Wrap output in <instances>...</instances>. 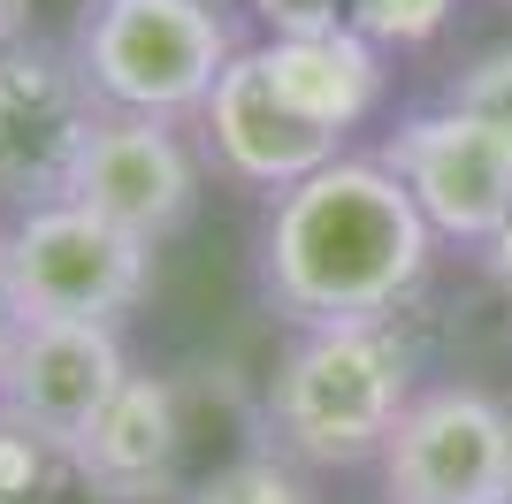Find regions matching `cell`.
<instances>
[{
	"label": "cell",
	"mask_w": 512,
	"mask_h": 504,
	"mask_svg": "<svg viewBox=\"0 0 512 504\" xmlns=\"http://www.w3.org/2000/svg\"><path fill=\"white\" fill-rule=\"evenodd\" d=\"M436 230L375 153H337L306 184L276 191L260 230V298L291 329L398 321L421 291Z\"/></svg>",
	"instance_id": "obj_1"
},
{
	"label": "cell",
	"mask_w": 512,
	"mask_h": 504,
	"mask_svg": "<svg viewBox=\"0 0 512 504\" xmlns=\"http://www.w3.org/2000/svg\"><path fill=\"white\" fill-rule=\"evenodd\" d=\"M413 390H421L413 344L398 336V321L291 329L260 390V420H268V443L291 451L306 474H352L383 459Z\"/></svg>",
	"instance_id": "obj_2"
},
{
	"label": "cell",
	"mask_w": 512,
	"mask_h": 504,
	"mask_svg": "<svg viewBox=\"0 0 512 504\" xmlns=\"http://www.w3.org/2000/svg\"><path fill=\"white\" fill-rule=\"evenodd\" d=\"M69 54L92 77L107 115L184 123L214 100L222 69L245 46L222 0H85Z\"/></svg>",
	"instance_id": "obj_3"
},
{
	"label": "cell",
	"mask_w": 512,
	"mask_h": 504,
	"mask_svg": "<svg viewBox=\"0 0 512 504\" xmlns=\"http://www.w3.org/2000/svg\"><path fill=\"white\" fill-rule=\"evenodd\" d=\"M0 252H8V275H16V298L31 321H107V329H123L153 291V245L100 222L77 199H46V207L8 214Z\"/></svg>",
	"instance_id": "obj_4"
},
{
	"label": "cell",
	"mask_w": 512,
	"mask_h": 504,
	"mask_svg": "<svg viewBox=\"0 0 512 504\" xmlns=\"http://www.w3.org/2000/svg\"><path fill=\"white\" fill-rule=\"evenodd\" d=\"M375 482L383 504H512V405L482 382L413 390Z\"/></svg>",
	"instance_id": "obj_5"
},
{
	"label": "cell",
	"mask_w": 512,
	"mask_h": 504,
	"mask_svg": "<svg viewBox=\"0 0 512 504\" xmlns=\"http://www.w3.org/2000/svg\"><path fill=\"white\" fill-rule=\"evenodd\" d=\"M100 92L77 54L54 39L0 46V207H46L69 199V176L100 130Z\"/></svg>",
	"instance_id": "obj_6"
},
{
	"label": "cell",
	"mask_w": 512,
	"mask_h": 504,
	"mask_svg": "<svg viewBox=\"0 0 512 504\" xmlns=\"http://www.w3.org/2000/svg\"><path fill=\"white\" fill-rule=\"evenodd\" d=\"M375 161L413 191L428 230L451 245H490L512 222V138L467 107H421L383 138Z\"/></svg>",
	"instance_id": "obj_7"
},
{
	"label": "cell",
	"mask_w": 512,
	"mask_h": 504,
	"mask_svg": "<svg viewBox=\"0 0 512 504\" xmlns=\"http://www.w3.org/2000/svg\"><path fill=\"white\" fill-rule=\"evenodd\" d=\"M69 199L146 245H169L199 214V153L161 115H100L85 161L69 176Z\"/></svg>",
	"instance_id": "obj_8"
},
{
	"label": "cell",
	"mask_w": 512,
	"mask_h": 504,
	"mask_svg": "<svg viewBox=\"0 0 512 504\" xmlns=\"http://www.w3.org/2000/svg\"><path fill=\"white\" fill-rule=\"evenodd\" d=\"M199 138H207V161L245 191H291L306 184L314 168H329L344 153V138L329 123H314L276 77L260 62V46H245L222 84H214V100L199 107Z\"/></svg>",
	"instance_id": "obj_9"
},
{
	"label": "cell",
	"mask_w": 512,
	"mask_h": 504,
	"mask_svg": "<svg viewBox=\"0 0 512 504\" xmlns=\"http://www.w3.org/2000/svg\"><path fill=\"white\" fill-rule=\"evenodd\" d=\"M130 375L138 367L123 352V329H107V321H23L8 382H0V413L54 443H77Z\"/></svg>",
	"instance_id": "obj_10"
},
{
	"label": "cell",
	"mask_w": 512,
	"mask_h": 504,
	"mask_svg": "<svg viewBox=\"0 0 512 504\" xmlns=\"http://www.w3.org/2000/svg\"><path fill=\"white\" fill-rule=\"evenodd\" d=\"M184 443H192L184 390L169 375H130L69 451H77L92 504H176L184 497Z\"/></svg>",
	"instance_id": "obj_11"
},
{
	"label": "cell",
	"mask_w": 512,
	"mask_h": 504,
	"mask_svg": "<svg viewBox=\"0 0 512 504\" xmlns=\"http://www.w3.org/2000/svg\"><path fill=\"white\" fill-rule=\"evenodd\" d=\"M260 62H268V77L291 92V100L314 115V123H329L337 138H352V130L383 107V46L360 39L352 23H329V31H283V39H260Z\"/></svg>",
	"instance_id": "obj_12"
},
{
	"label": "cell",
	"mask_w": 512,
	"mask_h": 504,
	"mask_svg": "<svg viewBox=\"0 0 512 504\" xmlns=\"http://www.w3.org/2000/svg\"><path fill=\"white\" fill-rule=\"evenodd\" d=\"M176 504H321V489H314V474H306L291 451L245 443V451H230L222 466L192 474Z\"/></svg>",
	"instance_id": "obj_13"
},
{
	"label": "cell",
	"mask_w": 512,
	"mask_h": 504,
	"mask_svg": "<svg viewBox=\"0 0 512 504\" xmlns=\"http://www.w3.org/2000/svg\"><path fill=\"white\" fill-rule=\"evenodd\" d=\"M0 504H92L77 451L0 413Z\"/></svg>",
	"instance_id": "obj_14"
},
{
	"label": "cell",
	"mask_w": 512,
	"mask_h": 504,
	"mask_svg": "<svg viewBox=\"0 0 512 504\" xmlns=\"http://www.w3.org/2000/svg\"><path fill=\"white\" fill-rule=\"evenodd\" d=\"M451 8L459 0H344V23L360 39H375L383 54H398V46H428L451 23Z\"/></svg>",
	"instance_id": "obj_15"
},
{
	"label": "cell",
	"mask_w": 512,
	"mask_h": 504,
	"mask_svg": "<svg viewBox=\"0 0 512 504\" xmlns=\"http://www.w3.org/2000/svg\"><path fill=\"white\" fill-rule=\"evenodd\" d=\"M451 107H467V115H482V123H497L512 138V39H497V46H482L459 77H451V92H444Z\"/></svg>",
	"instance_id": "obj_16"
},
{
	"label": "cell",
	"mask_w": 512,
	"mask_h": 504,
	"mask_svg": "<svg viewBox=\"0 0 512 504\" xmlns=\"http://www.w3.org/2000/svg\"><path fill=\"white\" fill-rule=\"evenodd\" d=\"M23 298H16V275H8V252H0V382H8V359H16V336H23Z\"/></svg>",
	"instance_id": "obj_17"
},
{
	"label": "cell",
	"mask_w": 512,
	"mask_h": 504,
	"mask_svg": "<svg viewBox=\"0 0 512 504\" xmlns=\"http://www.w3.org/2000/svg\"><path fill=\"white\" fill-rule=\"evenodd\" d=\"M482 260H490V275H497V291L512 298V222H505V230L490 237V245H482Z\"/></svg>",
	"instance_id": "obj_18"
},
{
	"label": "cell",
	"mask_w": 512,
	"mask_h": 504,
	"mask_svg": "<svg viewBox=\"0 0 512 504\" xmlns=\"http://www.w3.org/2000/svg\"><path fill=\"white\" fill-rule=\"evenodd\" d=\"M31 23V0H0V46H16V39H31L23 31Z\"/></svg>",
	"instance_id": "obj_19"
}]
</instances>
